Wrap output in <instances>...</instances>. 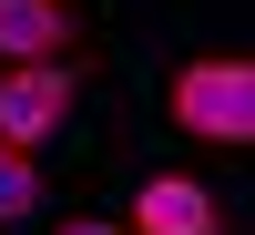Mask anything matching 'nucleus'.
<instances>
[{"instance_id": "1", "label": "nucleus", "mask_w": 255, "mask_h": 235, "mask_svg": "<svg viewBox=\"0 0 255 235\" xmlns=\"http://www.w3.org/2000/svg\"><path fill=\"white\" fill-rule=\"evenodd\" d=\"M163 113H174V133L245 154V143H255V61H245V51H204V61H184L174 92H163Z\"/></svg>"}, {"instance_id": "2", "label": "nucleus", "mask_w": 255, "mask_h": 235, "mask_svg": "<svg viewBox=\"0 0 255 235\" xmlns=\"http://www.w3.org/2000/svg\"><path fill=\"white\" fill-rule=\"evenodd\" d=\"M82 72H92V51H72V61H10V72H0V143H10V154H41V143L72 123Z\"/></svg>"}, {"instance_id": "3", "label": "nucleus", "mask_w": 255, "mask_h": 235, "mask_svg": "<svg viewBox=\"0 0 255 235\" xmlns=\"http://www.w3.org/2000/svg\"><path fill=\"white\" fill-rule=\"evenodd\" d=\"M123 235H225V205H215V184H194V174H143Z\"/></svg>"}, {"instance_id": "4", "label": "nucleus", "mask_w": 255, "mask_h": 235, "mask_svg": "<svg viewBox=\"0 0 255 235\" xmlns=\"http://www.w3.org/2000/svg\"><path fill=\"white\" fill-rule=\"evenodd\" d=\"M72 51H82L72 0H0V72L10 61H72Z\"/></svg>"}, {"instance_id": "5", "label": "nucleus", "mask_w": 255, "mask_h": 235, "mask_svg": "<svg viewBox=\"0 0 255 235\" xmlns=\"http://www.w3.org/2000/svg\"><path fill=\"white\" fill-rule=\"evenodd\" d=\"M31 205H41V164L0 143V225H20V215H31Z\"/></svg>"}, {"instance_id": "6", "label": "nucleus", "mask_w": 255, "mask_h": 235, "mask_svg": "<svg viewBox=\"0 0 255 235\" xmlns=\"http://www.w3.org/2000/svg\"><path fill=\"white\" fill-rule=\"evenodd\" d=\"M61 235H123V225H113V215H72Z\"/></svg>"}]
</instances>
